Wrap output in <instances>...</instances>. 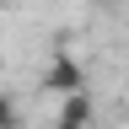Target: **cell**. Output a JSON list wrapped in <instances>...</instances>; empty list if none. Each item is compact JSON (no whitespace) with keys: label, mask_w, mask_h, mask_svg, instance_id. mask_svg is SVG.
I'll use <instances>...</instances> for the list:
<instances>
[{"label":"cell","mask_w":129,"mask_h":129,"mask_svg":"<svg viewBox=\"0 0 129 129\" xmlns=\"http://www.w3.org/2000/svg\"><path fill=\"white\" fill-rule=\"evenodd\" d=\"M43 91H86V75H81V64L70 59V54H54V64L43 70Z\"/></svg>","instance_id":"cell-1"},{"label":"cell","mask_w":129,"mask_h":129,"mask_svg":"<svg viewBox=\"0 0 129 129\" xmlns=\"http://www.w3.org/2000/svg\"><path fill=\"white\" fill-rule=\"evenodd\" d=\"M54 124H70V129H86V124H91V97H86V91H70V97L59 102V118H54Z\"/></svg>","instance_id":"cell-2"},{"label":"cell","mask_w":129,"mask_h":129,"mask_svg":"<svg viewBox=\"0 0 129 129\" xmlns=\"http://www.w3.org/2000/svg\"><path fill=\"white\" fill-rule=\"evenodd\" d=\"M16 124H22V113H16V102L0 91V129H16Z\"/></svg>","instance_id":"cell-3"},{"label":"cell","mask_w":129,"mask_h":129,"mask_svg":"<svg viewBox=\"0 0 129 129\" xmlns=\"http://www.w3.org/2000/svg\"><path fill=\"white\" fill-rule=\"evenodd\" d=\"M91 6H108V0H91Z\"/></svg>","instance_id":"cell-4"},{"label":"cell","mask_w":129,"mask_h":129,"mask_svg":"<svg viewBox=\"0 0 129 129\" xmlns=\"http://www.w3.org/2000/svg\"><path fill=\"white\" fill-rule=\"evenodd\" d=\"M0 6H6V0H0Z\"/></svg>","instance_id":"cell-5"}]
</instances>
